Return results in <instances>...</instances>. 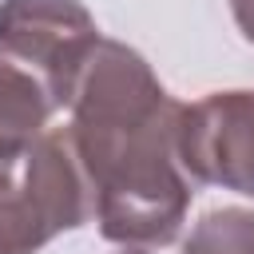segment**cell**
<instances>
[{
    "mask_svg": "<svg viewBox=\"0 0 254 254\" xmlns=\"http://www.w3.org/2000/svg\"><path fill=\"white\" fill-rule=\"evenodd\" d=\"M179 119L183 103L151 64L119 40H99L71 99L67 139L107 242L167 246L179 238L194 198L179 163Z\"/></svg>",
    "mask_w": 254,
    "mask_h": 254,
    "instance_id": "6da1fadb",
    "label": "cell"
},
{
    "mask_svg": "<svg viewBox=\"0 0 254 254\" xmlns=\"http://www.w3.org/2000/svg\"><path fill=\"white\" fill-rule=\"evenodd\" d=\"M87 218L95 202L67 127H48L20 155L0 159V254H36Z\"/></svg>",
    "mask_w": 254,
    "mask_h": 254,
    "instance_id": "7a4b0ae2",
    "label": "cell"
},
{
    "mask_svg": "<svg viewBox=\"0 0 254 254\" xmlns=\"http://www.w3.org/2000/svg\"><path fill=\"white\" fill-rule=\"evenodd\" d=\"M99 40L79 0H0V56L32 71L56 107H71Z\"/></svg>",
    "mask_w": 254,
    "mask_h": 254,
    "instance_id": "3957f363",
    "label": "cell"
},
{
    "mask_svg": "<svg viewBox=\"0 0 254 254\" xmlns=\"http://www.w3.org/2000/svg\"><path fill=\"white\" fill-rule=\"evenodd\" d=\"M179 163L194 183L254 198V91H210L183 103Z\"/></svg>",
    "mask_w": 254,
    "mask_h": 254,
    "instance_id": "277c9868",
    "label": "cell"
},
{
    "mask_svg": "<svg viewBox=\"0 0 254 254\" xmlns=\"http://www.w3.org/2000/svg\"><path fill=\"white\" fill-rule=\"evenodd\" d=\"M56 111L60 107L52 103L48 87L32 71L0 56V159L20 155L36 135H44Z\"/></svg>",
    "mask_w": 254,
    "mask_h": 254,
    "instance_id": "5b68a950",
    "label": "cell"
},
{
    "mask_svg": "<svg viewBox=\"0 0 254 254\" xmlns=\"http://www.w3.org/2000/svg\"><path fill=\"white\" fill-rule=\"evenodd\" d=\"M183 254H254V210L246 206H218L206 210L190 238L183 242Z\"/></svg>",
    "mask_w": 254,
    "mask_h": 254,
    "instance_id": "8992f818",
    "label": "cell"
},
{
    "mask_svg": "<svg viewBox=\"0 0 254 254\" xmlns=\"http://www.w3.org/2000/svg\"><path fill=\"white\" fill-rule=\"evenodd\" d=\"M230 12H234V24L238 32L254 44V0H230Z\"/></svg>",
    "mask_w": 254,
    "mask_h": 254,
    "instance_id": "52a82bcc",
    "label": "cell"
},
{
    "mask_svg": "<svg viewBox=\"0 0 254 254\" xmlns=\"http://www.w3.org/2000/svg\"><path fill=\"white\" fill-rule=\"evenodd\" d=\"M123 254H143V250H123Z\"/></svg>",
    "mask_w": 254,
    "mask_h": 254,
    "instance_id": "ba28073f",
    "label": "cell"
}]
</instances>
